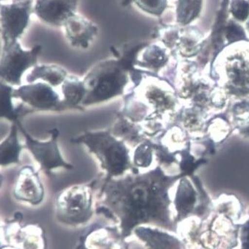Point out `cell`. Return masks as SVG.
<instances>
[{"label": "cell", "mask_w": 249, "mask_h": 249, "mask_svg": "<svg viewBox=\"0 0 249 249\" xmlns=\"http://www.w3.org/2000/svg\"><path fill=\"white\" fill-rule=\"evenodd\" d=\"M177 178L164 175L160 166L146 173L140 169L119 178H101L98 212L121 220L122 234L128 236L140 224H151L177 234L172 216L169 190Z\"/></svg>", "instance_id": "cell-1"}, {"label": "cell", "mask_w": 249, "mask_h": 249, "mask_svg": "<svg viewBox=\"0 0 249 249\" xmlns=\"http://www.w3.org/2000/svg\"><path fill=\"white\" fill-rule=\"evenodd\" d=\"M71 142L73 144H84L98 160L106 173L104 179L119 178L138 169L133 165L126 143L116 137L110 128L104 131H85L71 139Z\"/></svg>", "instance_id": "cell-2"}, {"label": "cell", "mask_w": 249, "mask_h": 249, "mask_svg": "<svg viewBox=\"0 0 249 249\" xmlns=\"http://www.w3.org/2000/svg\"><path fill=\"white\" fill-rule=\"evenodd\" d=\"M130 73L129 69L116 57L94 64L83 78L87 89L83 108L124 96L127 86L131 81Z\"/></svg>", "instance_id": "cell-3"}, {"label": "cell", "mask_w": 249, "mask_h": 249, "mask_svg": "<svg viewBox=\"0 0 249 249\" xmlns=\"http://www.w3.org/2000/svg\"><path fill=\"white\" fill-rule=\"evenodd\" d=\"M100 179L101 176L88 184L71 186L60 192L55 200L58 218L74 225L89 219L92 214L93 191Z\"/></svg>", "instance_id": "cell-4"}, {"label": "cell", "mask_w": 249, "mask_h": 249, "mask_svg": "<svg viewBox=\"0 0 249 249\" xmlns=\"http://www.w3.org/2000/svg\"><path fill=\"white\" fill-rule=\"evenodd\" d=\"M197 190L187 179H182L178 184L173 204L177 214L174 216L176 227L190 217H197L201 220L209 218L214 212V202L197 182Z\"/></svg>", "instance_id": "cell-5"}, {"label": "cell", "mask_w": 249, "mask_h": 249, "mask_svg": "<svg viewBox=\"0 0 249 249\" xmlns=\"http://www.w3.org/2000/svg\"><path fill=\"white\" fill-rule=\"evenodd\" d=\"M41 49V45H36L30 50H24L19 41L2 47L0 61L1 81L14 87L21 86L24 73L38 64Z\"/></svg>", "instance_id": "cell-6"}, {"label": "cell", "mask_w": 249, "mask_h": 249, "mask_svg": "<svg viewBox=\"0 0 249 249\" xmlns=\"http://www.w3.org/2000/svg\"><path fill=\"white\" fill-rule=\"evenodd\" d=\"M16 123L24 136L25 149L31 152L34 160L39 164L40 170H43L47 175H51V172L55 169L72 170L74 168L72 164L64 160L60 151L58 147L60 132L58 128H55L48 131L51 135L50 140L39 141L28 134L21 124V120H17Z\"/></svg>", "instance_id": "cell-7"}, {"label": "cell", "mask_w": 249, "mask_h": 249, "mask_svg": "<svg viewBox=\"0 0 249 249\" xmlns=\"http://www.w3.org/2000/svg\"><path fill=\"white\" fill-rule=\"evenodd\" d=\"M0 13L2 47H6L18 41L28 28L34 14V1L14 0L10 3H2Z\"/></svg>", "instance_id": "cell-8"}, {"label": "cell", "mask_w": 249, "mask_h": 249, "mask_svg": "<svg viewBox=\"0 0 249 249\" xmlns=\"http://www.w3.org/2000/svg\"><path fill=\"white\" fill-rule=\"evenodd\" d=\"M12 96L14 100H18L34 112L65 111L62 97L54 89V87L44 82L26 84L14 88Z\"/></svg>", "instance_id": "cell-9"}, {"label": "cell", "mask_w": 249, "mask_h": 249, "mask_svg": "<svg viewBox=\"0 0 249 249\" xmlns=\"http://www.w3.org/2000/svg\"><path fill=\"white\" fill-rule=\"evenodd\" d=\"M79 0H34V14L49 26L62 28L65 21L77 13Z\"/></svg>", "instance_id": "cell-10"}, {"label": "cell", "mask_w": 249, "mask_h": 249, "mask_svg": "<svg viewBox=\"0 0 249 249\" xmlns=\"http://www.w3.org/2000/svg\"><path fill=\"white\" fill-rule=\"evenodd\" d=\"M14 196L17 200L38 205L44 197V188L39 173L33 166L24 165L18 171Z\"/></svg>", "instance_id": "cell-11"}, {"label": "cell", "mask_w": 249, "mask_h": 249, "mask_svg": "<svg viewBox=\"0 0 249 249\" xmlns=\"http://www.w3.org/2000/svg\"><path fill=\"white\" fill-rule=\"evenodd\" d=\"M62 28L67 41L74 48H88L98 34L97 25L78 13L70 17Z\"/></svg>", "instance_id": "cell-12"}, {"label": "cell", "mask_w": 249, "mask_h": 249, "mask_svg": "<svg viewBox=\"0 0 249 249\" xmlns=\"http://www.w3.org/2000/svg\"><path fill=\"white\" fill-rule=\"evenodd\" d=\"M229 5L230 0H222L211 32L204 41V47L201 51L204 56L211 55L214 59L228 46L226 40L225 31L227 21L230 19Z\"/></svg>", "instance_id": "cell-13"}, {"label": "cell", "mask_w": 249, "mask_h": 249, "mask_svg": "<svg viewBox=\"0 0 249 249\" xmlns=\"http://www.w3.org/2000/svg\"><path fill=\"white\" fill-rule=\"evenodd\" d=\"M160 228L137 227L134 232L149 249H190L188 245L177 234Z\"/></svg>", "instance_id": "cell-14"}, {"label": "cell", "mask_w": 249, "mask_h": 249, "mask_svg": "<svg viewBox=\"0 0 249 249\" xmlns=\"http://www.w3.org/2000/svg\"><path fill=\"white\" fill-rule=\"evenodd\" d=\"M169 58L168 49L161 43L147 41L137 54L134 67L157 74L168 62Z\"/></svg>", "instance_id": "cell-15"}, {"label": "cell", "mask_w": 249, "mask_h": 249, "mask_svg": "<svg viewBox=\"0 0 249 249\" xmlns=\"http://www.w3.org/2000/svg\"><path fill=\"white\" fill-rule=\"evenodd\" d=\"M61 87L62 103L65 111H84L82 103L87 95V89L84 79L69 74Z\"/></svg>", "instance_id": "cell-16"}, {"label": "cell", "mask_w": 249, "mask_h": 249, "mask_svg": "<svg viewBox=\"0 0 249 249\" xmlns=\"http://www.w3.org/2000/svg\"><path fill=\"white\" fill-rule=\"evenodd\" d=\"M68 75V71L61 66L56 64H37L27 74L25 81L27 84L42 81L55 88L62 85Z\"/></svg>", "instance_id": "cell-17"}, {"label": "cell", "mask_w": 249, "mask_h": 249, "mask_svg": "<svg viewBox=\"0 0 249 249\" xmlns=\"http://www.w3.org/2000/svg\"><path fill=\"white\" fill-rule=\"evenodd\" d=\"M18 131L17 123H12L9 134L0 144V165L2 167L21 163L20 156L25 147L18 140Z\"/></svg>", "instance_id": "cell-18"}, {"label": "cell", "mask_w": 249, "mask_h": 249, "mask_svg": "<svg viewBox=\"0 0 249 249\" xmlns=\"http://www.w3.org/2000/svg\"><path fill=\"white\" fill-rule=\"evenodd\" d=\"M204 41V34L198 28L192 25L181 27V35L176 51L182 56H194L202 51Z\"/></svg>", "instance_id": "cell-19"}, {"label": "cell", "mask_w": 249, "mask_h": 249, "mask_svg": "<svg viewBox=\"0 0 249 249\" xmlns=\"http://www.w3.org/2000/svg\"><path fill=\"white\" fill-rule=\"evenodd\" d=\"M14 87L1 81V110L0 115L1 118L6 119L12 123H16L20 120L21 117L27 114L34 113L31 108L21 103L16 107L12 96Z\"/></svg>", "instance_id": "cell-20"}, {"label": "cell", "mask_w": 249, "mask_h": 249, "mask_svg": "<svg viewBox=\"0 0 249 249\" xmlns=\"http://www.w3.org/2000/svg\"><path fill=\"white\" fill-rule=\"evenodd\" d=\"M204 0H177V22L181 27L191 25L201 15Z\"/></svg>", "instance_id": "cell-21"}, {"label": "cell", "mask_w": 249, "mask_h": 249, "mask_svg": "<svg viewBox=\"0 0 249 249\" xmlns=\"http://www.w3.org/2000/svg\"><path fill=\"white\" fill-rule=\"evenodd\" d=\"M154 142L146 140L136 147L132 157L133 165L137 168H147L152 164L154 160Z\"/></svg>", "instance_id": "cell-22"}, {"label": "cell", "mask_w": 249, "mask_h": 249, "mask_svg": "<svg viewBox=\"0 0 249 249\" xmlns=\"http://www.w3.org/2000/svg\"><path fill=\"white\" fill-rule=\"evenodd\" d=\"M225 37L228 46L240 42H249L246 29L242 26L241 23L237 22L232 18L227 21Z\"/></svg>", "instance_id": "cell-23"}, {"label": "cell", "mask_w": 249, "mask_h": 249, "mask_svg": "<svg viewBox=\"0 0 249 249\" xmlns=\"http://www.w3.org/2000/svg\"><path fill=\"white\" fill-rule=\"evenodd\" d=\"M133 3L145 14L158 18L169 8L168 0H133Z\"/></svg>", "instance_id": "cell-24"}, {"label": "cell", "mask_w": 249, "mask_h": 249, "mask_svg": "<svg viewBox=\"0 0 249 249\" xmlns=\"http://www.w3.org/2000/svg\"><path fill=\"white\" fill-rule=\"evenodd\" d=\"M229 12L237 22H246L249 18V0H230Z\"/></svg>", "instance_id": "cell-25"}, {"label": "cell", "mask_w": 249, "mask_h": 249, "mask_svg": "<svg viewBox=\"0 0 249 249\" xmlns=\"http://www.w3.org/2000/svg\"><path fill=\"white\" fill-rule=\"evenodd\" d=\"M238 249H249V217L244 223H240L239 229Z\"/></svg>", "instance_id": "cell-26"}, {"label": "cell", "mask_w": 249, "mask_h": 249, "mask_svg": "<svg viewBox=\"0 0 249 249\" xmlns=\"http://www.w3.org/2000/svg\"><path fill=\"white\" fill-rule=\"evenodd\" d=\"M120 3L123 6H128L133 3V0H121Z\"/></svg>", "instance_id": "cell-27"}, {"label": "cell", "mask_w": 249, "mask_h": 249, "mask_svg": "<svg viewBox=\"0 0 249 249\" xmlns=\"http://www.w3.org/2000/svg\"><path fill=\"white\" fill-rule=\"evenodd\" d=\"M246 31H247V34H249V18L248 21H246Z\"/></svg>", "instance_id": "cell-28"}, {"label": "cell", "mask_w": 249, "mask_h": 249, "mask_svg": "<svg viewBox=\"0 0 249 249\" xmlns=\"http://www.w3.org/2000/svg\"><path fill=\"white\" fill-rule=\"evenodd\" d=\"M196 249H198V248H196Z\"/></svg>", "instance_id": "cell-29"}]
</instances>
